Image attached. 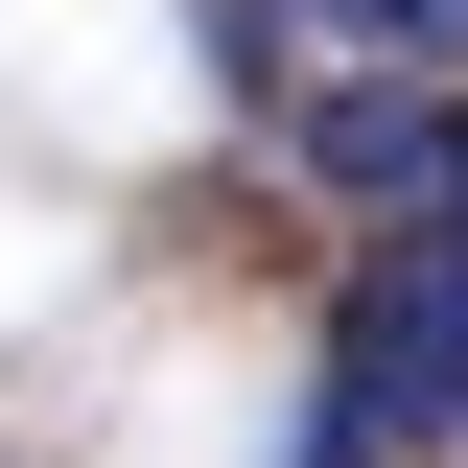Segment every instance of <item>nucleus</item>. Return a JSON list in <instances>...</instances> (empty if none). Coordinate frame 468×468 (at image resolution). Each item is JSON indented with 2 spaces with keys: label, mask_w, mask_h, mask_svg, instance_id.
Here are the masks:
<instances>
[{
  "label": "nucleus",
  "mask_w": 468,
  "mask_h": 468,
  "mask_svg": "<svg viewBox=\"0 0 468 468\" xmlns=\"http://www.w3.org/2000/svg\"><path fill=\"white\" fill-rule=\"evenodd\" d=\"M468 445V234H375L304 351V468H445Z\"/></svg>",
  "instance_id": "f257e3e1"
},
{
  "label": "nucleus",
  "mask_w": 468,
  "mask_h": 468,
  "mask_svg": "<svg viewBox=\"0 0 468 468\" xmlns=\"http://www.w3.org/2000/svg\"><path fill=\"white\" fill-rule=\"evenodd\" d=\"M211 70H234V117L282 70H468V0H211Z\"/></svg>",
  "instance_id": "f03ea898"
},
{
  "label": "nucleus",
  "mask_w": 468,
  "mask_h": 468,
  "mask_svg": "<svg viewBox=\"0 0 468 468\" xmlns=\"http://www.w3.org/2000/svg\"><path fill=\"white\" fill-rule=\"evenodd\" d=\"M399 234H468V70H445V141H421V211Z\"/></svg>",
  "instance_id": "7ed1b4c3"
}]
</instances>
